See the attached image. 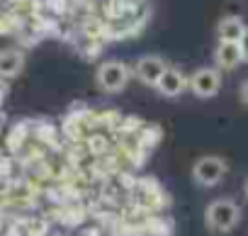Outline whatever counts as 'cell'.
I'll return each mask as SVG.
<instances>
[{
  "mask_svg": "<svg viewBox=\"0 0 248 236\" xmlns=\"http://www.w3.org/2000/svg\"><path fill=\"white\" fill-rule=\"evenodd\" d=\"M97 88L102 93H122L124 88H127L129 78H132V71L127 63H122V61H105L100 68H97Z\"/></svg>",
  "mask_w": 248,
  "mask_h": 236,
  "instance_id": "2",
  "label": "cell"
},
{
  "mask_svg": "<svg viewBox=\"0 0 248 236\" xmlns=\"http://www.w3.org/2000/svg\"><path fill=\"white\" fill-rule=\"evenodd\" d=\"M25 68V51L22 49H0V78H15Z\"/></svg>",
  "mask_w": 248,
  "mask_h": 236,
  "instance_id": "8",
  "label": "cell"
},
{
  "mask_svg": "<svg viewBox=\"0 0 248 236\" xmlns=\"http://www.w3.org/2000/svg\"><path fill=\"white\" fill-rule=\"evenodd\" d=\"M243 192H246V197H248V178H246V183H243Z\"/></svg>",
  "mask_w": 248,
  "mask_h": 236,
  "instance_id": "13",
  "label": "cell"
},
{
  "mask_svg": "<svg viewBox=\"0 0 248 236\" xmlns=\"http://www.w3.org/2000/svg\"><path fill=\"white\" fill-rule=\"evenodd\" d=\"M0 102H3V88H0Z\"/></svg>",
  "mask_w": 248,
  "mask_h": 236,
  "instance_id": "14",
  "label": "cell"
},
{
  "mask_svg": "<svg viewBox=\"0 0 248 236\" xmlns=\"http://www.w3.org/2000/svg\"><path fill=\"white\" fill-rule=\"evenodd\" d=\"M238 97H241V102H243V105H248V78L238 85Z\"/></svg>",
  "mask_w": 248,
  "mask_h": 236,
  "instance_id": "12",
  "label": "cell"
},
{
  "mask_svg": "<svg viewBox=\"0 0 248 236\" xmlns=\"http://www.w3.org/2000/svg\"><path fill=\"white\" fill-rule=\"evenodd\" d=\"M241 219V209L233 200H214L204 209V224L214 234H229Z\"/></svg>",
  "mask_w": 248,
  "mask_h": 236,
  "instance_id": "1",
  "label": "cell"
},
{
  "mask_svg": "<svg viewBox=\"0 0 248 236\" xmlns=\"http://www.w3.org/2000/svg\"><path fill=\"white\" fill-rule=\"evenodd\" d=\"M187 85H190V90H192L195 97L209 100V97H214V95L221 90V71H219V68H209V66L197 68V71L187 78Z\"/></svg>",
  "mask_w": 248,
  "mask_h": 236,
  "instance_id": "4",
  "label": "cell"
},
{
  "mask_svg": "<svg viewBox=\"0 0 248 236\" xmlns=\"http://www.w3.org/2000/svg\"><path fill=\"white\" fill-rule=\"evenodd\" d=\"M238 47H241V54H243V61L248 63V27H246V32H243V37L238 39Z\"/></svg>",
  "mask_w": 248,
  "mask_h": 236,
  "instance_id": "11",
  "label": "cell"
},
{
  "mask_svg": "<svg viewBox=\"0 0 248 236\" xmlns=\"http://www.w3.org/2000/svg\"><path fill=\"white\" fill-rule=\"evenodd\" d=\"M168 66H166V61L161 59V56H141L139 61H137V66H134V76L144 83V85H151V88H156V83H158V78L163 76V71H166Z\"/></svg>",
  "mask_w": 248,
  "mask_h": 236,
  "instance_id": "5",
  "label": "cell"
},
{
  "mask_svg": "<svg viewBox=\"0 0 248 236\" xmlns=\"http://www.w3.org/2000/svg\"><path fill=\"white\" fill-rule=\"evenodd\" d=\"M185 88H187V76L180 68H170V66L163 71V76L156 83V90L163 97H178L185 93Z\"/></svg>",
  "mask_w": 248,
  "mask_h": 236,
  "instance_id": "7",
  "label": "cell"
},
{
  "mask_svg": "<svg viewBox=\"0 0 248 236\" xmlns=\"http://www.w3.org/2000/svg\"><path fill=\"white\" fill-rule=\"evenodd\" d=\"M226 161L221 156H202L195 161L192 166V180L200 185V188H214L224 180L226 175Z\"/></svg>",
  "mask_w": 248,
  "mask_h": 236,
  "instance_id": "3",
  "label": "cell"
},
{
  "mask_svg": "<svg viewBox=\"0 0 248 236\" xmlns=\"http://www.w3.org/2000/svg\"><path fill=\"white\" fill-rule=\"evenodd\" d=\"M214 63L219 71H233L243 63V54H241V47L238 42H221L214 47Z\"/></svg>",
  "mask_w": 248,
  "mask_h": 236,
  "instance_id": "6",
  "label": "cell"
},
{
  "mask_svg": "<svg viewBox=\"0 0 248 236\" xmlns=\"http://www.w3.org/2000/svg\"><path fill=\"white\" fill-rule=\"evenodd\" d=\"M25 137H27V127H25V125L13 127V132H10V149H13V151H17V149L22 146Z\"/></svg>",
  "mask_w": 248,
  "mask_h": 236,
  "instance_id": "10",
  "label": "cell"
},
{
  "mask_svg": "<svg viewBox=\"0 0 248 236\" xmlns=\"http://www.w3.org/2000/svg\"><path fill=\"white\" fill-rule=\"evenodd\" d=\"M243 32H246V25L238 15H226L217 25V37L221 42H238L243 37Z\"/></svg>",
  "mask_w": 248,
  "mask_h": 236,
  "instance_id": "9",
  "label": "cell"
}]
</instances>
